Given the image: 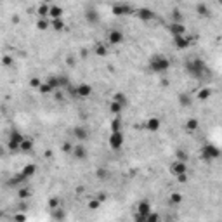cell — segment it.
I'll list each match as a JSON object with an SVG mask.
<instances>
[{
    "mask_svg": "<svg viewBox=\"0 0 222 222\" xmlns=\"http://www.w3.org/2000/svg\"><path fill=\"white\" fill-rule=\"evenodd\" d=\"M186 73H188L191 78L198 80V82H208L212 78V71L208 68V64L199 57H189L184 64Z\"/></svg>",
    "mask_w": 222,
    "mask_h": 222,
    "instance_id": "obj_1",
    "label": "cell"
},
{
    "mask_svg": "<svg viewBox=\"0 0 222 222\" xmlns=\"http://www.w3.org/2000/svg\"><path fill=\"white\" fill-rule=\"evenodd\" d=\"M170 68V61L162 54H154L149 59V70L153 73H165Z\"/></svg>",
    "mask_w": 222,
    "mask_h": 222,
    "instance_id": "obj_2",
    "label": "cell"
},
{
    "mask_svg": "<svg viewBox=\"0 0 222 222\" xmlns=\"http://www.w3.org/2000/svg\"><path fill=\"white\" fill-rule=\"evenodd\" d=\"M68 90L73 97H89V96L92 94V87L89 85V83H80L76 89H71V85H70Z\"/></svg>",
    "mask_w": 222,
    "mask_h": 222,
    "instance_id": "obj_3",
    "label": "cell"
},
{
    "mask_svg": "<svg viewBox=\"0 0 222 222\" xmlns=\"http://www.w3.org/2000/svg\"><path fill=\"white\" fill-rule=\"evenodd\" d=\"M201 158H203L205 162H212V160L220 158V149H217V147L212 146V144H207V146H203V149H201Z\"/></svg>",
    "mask_w": 222,
    "mask_h": 222,
    "instance_id": "obj_4",
    "label": "cell"
},
{
    "mask_svg": "<svg viewBox=\"0 0 222 222\" xmlns=\"http://www.w3.org/2000/svg\"><path fill=\"white\" fill-rule=\"evenodd\" d=\"M123 132L121 130H113L111 136H109V147L111 149H120L123 146Z\"/></svg>",
    "mask_w": 222,
    "mask_h": 222,
    "instance_id": "obj_5",
    "label": "cell"
},
{
    "mask_svg": "<svg viewBox=\"0 0 222 222\" xmlns=\"http://www.w3.org/2000/svg\"><path fill=\"white\" fill-rule=\"evenodd\" d=\"M24 137L19 134V132H12L11 137H9V149L11 151H21V142H23Z\"/></svg>",
    "mask_w": 222,
    "mask_h": 222,
    "instance_id": "obj_6",
    "label": "cell"
},
{
    "mask_svg": "<svg viewBox=\"0 0 222 222\" xmlns=\"http://www.w3.org/2000/svg\"><path fill=\"white\" fill-rule=\"evenodd\" d=\"M123 40H125V35L121 30H111L108 33V42L111 45H120V44H123Z\"/></svg>",
    "mask_w": 222,
    "mask_h": 222,
    "instance_id": "obj_7",
    "label": "cell"
},
{
    "mask_svg": "<svg viewBox=\"0 0 222 222\" xmlns=\"http://www.w3.org/2000/svg\"><path fill=\"white\" fill-rule=\"evenodd\" d=\"M73 137H75L76 141H87L89 139V130H87L83 125H76L75 128H73Z\"/></svg>",
    "mask_w": 222,
    "mask_h": 222,
    "instance_id": "obj_8",
    "label": "cell"
},
{
    "mask_svg": "<svg viewBox=\"0 0 222 222\" xmlns=\"http://www.w3.org/2000/svg\"><path fill=\"white\" fill-rule=\"evenodd\" d=\"M111 12H113L115 16H127V14H130L132 12V9H130V5H127V4H116V5H113V9H111Z\"/></svg>",
    "mask_w": 222,
    "mask_h": 222,
    "instance_id": "obj_9",
    "label": "cell"
},
{
    "mask_svg": "<svg viewBox=\"0 0 222 222\" xmlns=\"http://www.w3.org/2000/svg\"><path fill=\"white\" fill-rule=\"evenodd\" d=\"M173 45L177 49H188L191 45V38H186L184 35H177V37H173Z\"/></svg>",
    "mask_w": 222,
    "mask_h": 222,
    "instance_id": "obj_10",
    "label": "cell"
},
{
    "mask_svg": "<svg viewBox=\"0 0 222 222\" xmlns=\"http://www.w3.org/2000/svg\"><path fill=\"white\" fill-rule=\"evenodd\" d=\"M136 16L139 19H142V21H151V19H154V12L151 11V9H146V7H141L136 11Z\"/></svg>",
    "mask_w": 222,
    "mask_h": 222,
    "instance_id": "obj_11",
    "label": "cell"
},
{
    "mask_svg": "<svg viewBox=\"0 0 222 222\" xmlns=\"http://www.w3.org/2000/svg\"><path fill=\"white\" fill-rule=\"evenodd\" d=\"M194 11H196V14H198L199 18H203V19L210 18V14H212L210 7H208L207 4H198V5L194 7Z\"/></svg>",
    "mask_w": 222,
    "mask_h": 222,
    "instance_id": "obj_12",
    "label": "cell"
},
{
    "mask_svg": "<svg viewBox=\"0 0 222 222\" xmlns=\"http://www.w3.org/2000/svg\"><path fill=\"white\" fill-rule=\"evenodd\" d=\"M168 30H170V33H172L173 37H177V35H184L186 28H184V24H182V23H177V21H173V23L168 26Z\"/></svg>",
    "mask_w": 222,
    "mask_h": 222,
    "instance_id": "obj_13",
    "label": "cell"
},
{
    "mask_svg": "<svg viewBox=\"0 0 222 222\" xmlns=\"http://www.w3.org/2000/svg\"><path fill=\"white\" fill-rule=\"evenodd\" d=\"M172 172L175 173V175H181V173H186V172H188V167H186V162H181V160H177V162L172 165Z\"/></svg>",
    "mask_w": 222,
    "mask_h": 222,
    "instance_id": "obj_14",
    "label": "cell"
},
{
    "mask_svg": "<svg viewBox=\"0 0 222 222\" xmlns=\"http://www.w3.org/2000/svg\"><path fill=\"white\" fill-rule=\"evenodd\" d=\"M73 154H75L76 160H83V158H87V149L82 146V144H78V146L73 147Z\"/></svg>",
    "mask_w": 222,
    "mask_h": 222,
    "instance_id": "obj_15",
    "label": "cell"
},
{
    "mask_svg": "<svg viewBox=\"0 0 222 222\" xmlns=\"http://www.w3.org/2000/svg\"><path fill=\"white\" fill-rule=\"evenodd\" d=\"M85 19L89 21V23H97L99 16H97V12H96L94 9H89V11L85 12Z\"/></svg>",
    "mask_w": 222,
    "mask_h": 222,
    "instance_id": "obj_16",
    "label": "cell"
},
{
    "mask_svg": "<svg viewBox=\"0 0 222 222\" xmlns=\"http://www.w3.org/2000/svg\"><path fill=\"white\" fill-rule=\"evenodd\" d=\"M49 16L52 19H59L63 16V9L57 7V5H50V11H49Z\"/></svg>",
    "mask_w": 222,
    "mask_h": 222,
    "instance_id": "obj_17",
    "label": "cell"
},
{
    "mask_svg": "<svg viewBox=\"0 0 222 222\" xmlns=\"http://www.w3.org/2000/svg\"><path fill=\"white\" fill-rule=\"evenodd\" d=\"M146 128H147V130H151V132L158 130V128H160V120H158V118H151V120H147Z\"/></svg>",
    "mask_w": 222,
    "mask_h": 222,
    "instance_id": "obj_18",
    "label": "cell"
},
{
    "mask_svg": "<svg viewBox=\"0 0 222 222\" xmlns=\"http://www.w3.org/2000/svg\"><path fill=\"white\" fill-rule=\"evenodd\" d=\"M210 94H212V90L208 89V87H205V89H201V90L198 92V96H196V97H198L199 101H205V99L210 97Z\"/></svg>",
    "mask_w": 222,
    "mask_h": 222,
    "instance_id": "obj_19",
    "label": "cell"
},
{
    "mask_svg": "<svg viewBox=\"0 0 222 222\" xmlns=\"http://www.w3.org/2000/svg\"><path fill=\"white\" fill-rule=\"evenodd\" d=\"M121 108H123V104H121V102H118V101H113L111 104H109V111H111V113H115V115L120 113Z\"/></svg>",
    "mask_w": 222,
    "mask_h": 222,
    "instance_id": "obj_20",
    "label": "cell"
},
{
    "mask_svg": "<svg viewBox=\"0 0 222 222\" xmlns=\"http://www.w3.org/2000/svg\"><path fill=\"white\" fill-rule=\"evenodd\" d=\"M31 147H33V141L28 139V137H24L23 142H21V151H30Z\"/></svg>",
    "mask_w": 222,
    "mask_h": 222,
    "instance_id": "obj_21",
    "label": "cell"
},
{
    "mask_svg": "<svg viewBox=\"0 0 222 222\" xmlns=\"http://www.w3.org/2000/svg\"><path fill=\"white\" fill-rule=\"evenodd\" d=\"M179 102H181V106H189L193 102V99L189 97L188 94H181L179 96Z\"/></svg>",
    "mask_w": 222,
    "mask_h": 222,
    "instance_id": "obj_22",
    "label": "cell"
},
{
    "mask_svg": "<svg viewBox=\"0 0 222 222\" xmlns=\"http://www.w3.org/2000/svg\"><path fill=\"white\" fill-rule=\"evenodd\" d=\"M38 90H40L42 94H52V92H54L52 89H50V85H49L47 82H44V83H42V85L38 87Z\"/></svg>",
    "mask_w": 222,
    "mask_h": 222,
    "instance_id": "obj_23",
    "label": "cell"
},
{
    "mask_svg": "<svg viewBox=\"0 0 222 222\" xmlns=\"http://www.w3.org/2000/svg\"><path fill=\"white\" fill-rule=\"evenodd\" d=\"M186 127H188V130H196V128H198V120H196V118H189Z\"/></svg>",
    "mask_w": 222,
    "mask_h": 222,
    "instance_id": "obj_24",
    "label": "cell"
},
{
    "mask_svg": "<svg viewBox=\"0 0 222 222\" xmlns=\"http://www.w3.org/2000/svg\"><path fill=\"white\" fill-rule=\"evenodd\" d=\"M52 26H54V30H57V31H61V30H64V23H63V19H54L52 21Z\"/></svg>",
    "mask_w": 222,
    "mask_h": 222,
    "instance_id": "obj_25",
    "label": "cell"
},
{
    "mask_svg": "<svg viewBox=\"0 0 222 222\" xmlns=\"http://www.w3.org/2000/svg\"><path fill=\"white\" fill-rule=\"evenodd\" d=\"M23 173L28 177V179H30V177L35 173V165H26V167L23 168Z\"/></svg>",
    "mask_w": 222,
    "mask_h": 222,
    "instance_id": "obj_26",
    "label": "cell"
},
{
    "mask_svg": "<svg viewBox=\"0 0 222 222\" xmlns=\"http://www.w3.org/2000/svg\"><path fill=\"white\" fill-rule=\"evenodd\" d=\"M170 201H172L173 205L181 203V201H182V196L179 194V193H172V194H170Z\"/></svg>",
    "mask_w": 222,
    "mask_h": 222,
    "instance_id": "obj_27",
    "label": "cell"
},
{
    "mask_svg": "<svg viewBox=\"0 0 222 222\" xmlns=\"http://www.w3.org/2000/svg\"><path fill=\"white\" fill-rule=\"evenodd\" d=\"M49 11H50L49 5H40V7H38V14H40V16H47V14H49Z\"/></svg>",
    "mask_w": 222,
    "mask_h": 222,
    "instance_id": "obj_28",
    "label": "cell"
},
{
    "mask_svg": "<svg viewBox=\"0 0 222 222\" xmlns=\"http://www.w3.org/2000/svg\"><path fill=\"white\" fill-rule=\"evenodd\" d=\"M96 52H97L99 56H106V47L102 45V44H97V45H96Z\"/></svg>",
    "mask_w": 222,
    "mask_h": 222,
    "instance_id": "obj_29",
    "label": "cell"
},
{
    "mask_svg": "<svg viewBox=\"0 0 222 222\" xmlns=\"http://www.w3.org/2000/svg\"><path fill=\"white\" fill-rule=\"evenodd\" d=\"M63 151H64V153H73V146H71V142H68V141H66V142L63 144Z\"/></svg>",
    "mask_w": 222,
    "mask_h": 222,
    "instance_id": "obj_30",
    "label": "cell"
},
{
    "mask_svg": "<svg viewBox=\"0 0 222 222\" xmlns=\"http://www.w3.org/2000/svg\"><path fill=\"white\" fill-rule=\"evenodd\" d=\"M113 101H118V102H121V104H127V99H125V96L123 94H116V96H115V99H113Z\"/></svg>",
    "mask_w": 222,
    "mask_h": 222,
    "instance_id": "obj_31",
    "label": "cell"
},
{
    "mask_svg": "<svg viewBox=\"0 0 222 222\" xmlns=\"http://www.w3.org/2000/svg\"><path fill=\"white\" fill-rule=\"evenodd\" d=\"M96 175H97V177H99V179H104V177H106V175H108V172H106V170H104V168H99V170H97V172H96Z\"/></svg>",
    "mask_w": 222,
    "mask_h": 222,
    "instance_id": "obj_32",
    "label": "cell"
},
{
    "mask_svg": "<svg viewBox=\"0 0 222 222\" xmlns=\"http://www.w3.org/2000/svg\"><path fill=\"white\" fill-rule=\"evenodd\" d=\"M28 196H30V191H28V189H21V191H19V198H28Z\"/></svg>",
    "mask_w": 222,
    "mask_h": 222,
    "instance_id": "obj_33",
    "label": "cell"
},
{
    "mask_svg": "<svg viewBox=\"0 0 222 222\" xmlns=\"http://www.w3.org/2000/svg\"><path fill=\"white\" fill-rule=\"evenodd\" d=\"M30 85H31V87H35V89H38V87L42 85V83H40V80H38V78H33V80L30 82Z\"/></svg>",
    "mask_w": 222,
    "mask_h": 222,
    "instance_id": "obj_34",
    "label": "cell"
},
{
    "mask_svg": "<svg viewBox=\"0 0 222 222\" xmlns=\"http://www.w3.org/2000/svg\"><path fill=\"white\" fill-rule=\"evenodd\" d=\"M113 130H120V121H118V120H115L113 123H111V132H113Z\"/></svg>",
    "mask_w": 222,
    "mask_h": 222,
    "instance_id": "obj_35",
    "label": "cell"
},
{
    "mask_svg": "<svg viewBox=\"0 0 222 222\" xmlns=\"http://www.w3.org/2000/svg\"><path fill=\"white\" fill-rule=\"evenodd\" d=\"M38 28L40 30H47V21H38Z\"/></svg>",
    "mask_w": 222,
    "mask_h": 222,
    "instance_id": "obj_36",
    "label": "cell"
},
{
    "mask_svg": "<svg viewBox=\"0 0 222 222\" xmlns=\"http://www.w3.org/2000/svg\"><path fill=\"white\" fill-rule=\"evenodd\" d=\"M49 205H50V208H56V207H57V199H56V198H52V199L49 201Z\"/></svg>",
    "mask_w": 222,
    "mask_h": 222,
    "instance_id": "obj_37",
    "label": "cell"
},
{
    "mask_svg": "<svg viewBox=\"0 0 222 222\" xmlns=\"http://www.w3.org/2000/svg\"><path fill=\"white\" fill-rule=\"evenodd\" d=\"M11 63H12L11 57H5V59H4V64H11Z\"/></svg>",
    "mask_w": 222,
    "mask_h": 222,
    "instance_id": "obj_38",
    "label": "cell"
},
{
    "mask_svg": "<svg viewBox=\"0 0 222 222\" xmlns=\"http://www.w3.org/2000/svg\"><path fill=\"white\" fill-rule=\"evenodd\" d=\"M217 2H219V4H220V5H222V0H217Z\"/></svg>",
    "mask_w": 222,
    "mask_h": 222,
    "instance_id": "obj_39",
    "label": "cell"
},
{
    "mask_svg": "<svg viewBox=\"0 0 222 222\" xmlns=\"http://www.w3.org/2000/svg\"><path fill=\"white\" fill-rule=\"evenodd\" d=\"M44 2H50V0H44Z\"/></svg>",
    "mask_w": 222,
    "mask_h": 222,
    "instance_id": "obj_40",
    "label": "cell"
},
{
    "mask_svg": "<svg viewBox=\"0 0 222 222\" xmlns=\"http://www.w3.org/2000/svg\"><path fill=\"white\" fill-rule=\"evenodd\" d=\"M220 156H222V151H220Z\"/></svg>",
    "mask_w": 222,
    "mask_h": 222,
    "instance_id": "obj_41",
    "label": "cell"
}]
</instances>
